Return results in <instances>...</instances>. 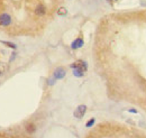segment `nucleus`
Wrapping results in <instances>:
<instances>
[{
    "label": "nucleus",
    "instance_id": "f257e3e1",
    "mask_svg": "<svg viewBox=\"0 0 146 138\" xmlns=\"http://www.w3.org/2000/svg\"><path fill=\"white\" fill-rule=\"evenodd\" d=\"M13 23V18L9 14L2 13L0 14V27H9Z\"/></svg>",
    "mask_w": 146,
    "mask_h": 138
},
{
    "label": "nucleus",
    "instance_id": "f03ea898",
    "mask_svg": "<svg viewBox=\"0 0 146 138\" xmlns=\"http://www.w3.org/2000/svg\"><path fill=\"white\" fill-rule=\"evenodd\" d=\"M86 112H87V105H84V104H80V105H78L76 109L74 110L73 116H74V118H76V119H81V118L84 117Z\"/></svg>",
    "mask_w": 146,
    "mask_h": 138
},
{
    "label": "nucleus",
    "instance_id": "7ed1b4c3",
    "mask_svg": "<svg viewBox=\"0 0 146 138\" xmlns=\"http://www.w3.org/2000/svg\"><path fill=\"white\" fill-rule=\"evenodd\" d=\"M46 11H47V9H46V6L43 3V2H39V3H37L36 7H35V9H34V13H35V15L38 16V17H43L45 14H46Z\"/></svg>",
    "mask_w": 146,
    "mask_h": 138
},
{
    "label": "nucleus",
    "instance_id": "20e7f679",
    "mask_svg": "<svg viewBox=\"0 0 146 138\" xmlns=\"http://www.w3.org/2000/svg\"><path fill=\"white\" fill-rule=\"evenodd\" d=\"M65 75H66V71L63 69L62 66L56 68L54 70V72H53V78H54L55 80H62Z\"/></svg>",
    "mask_w": 146,
    "mask_h": 138
},
{
    "label": "nucleus",
    "instance_id": "39448f33",
    "mask_svg": "<svg viewBox=\"0 0 146 138\" xmlns=\"http://www.w3.org/2000/svg\"><path fill=\"white\" fill-rule=\"evenodd\" d=\"M71 69H80V70H83V71H86L87 72V70H88V65H87V63L84 62V61H82V60H78L76 62H74L71 64Z\"/></svg>",
    "mask_w": 146,
    "mask_h": 138
},
{
    "label": "nucleus",
    "instance_id": "423d86ee",
    "mask_svg": "<svg viewBox=\"0 0 146 138\" xmlns=\"http://www.w3.org/2000/svg\"><path fill=\"white\" fill-rule=\"evenodd\" d=\"M83 44H84L83 39H82L81 37H78L76 39H74V40L72 42V44H71V48H72V50H78V48H81V47L83 46Z\"/></svg>",
    "mask_w": 146,
    "mask_h": 138
},
{
    "label": "nucleus",
    "instance_id": "0eeeda50",
    "mask_svg": "<svg viewBox=\"0 0 146 138\" xmlns=\"http://www.w3.org/2000/svg\"><path fill=\"white\" fill-rule=\"evenodd\" d=\"M8 70H9V66H8L7 63L0 62V78L5 76V75L8 73Z\"/></svg>",
    "mask_w": 146,
    "mask_h": 138
},
{
    "label": "nucleus",
    "instance_id": "6e6552de",
    "mask_svg": "<svg viewBox=\"0 0 146 138\" xmlns=\"http://www.w3.org/2000/svg\"><path fill=\"white\" fill-rule=\"evenodd\" d=\"M25 128H26V131H27L28 134H34V133L36 131V127H35V125L32 123V122H31V123H27Z\"/></svg>",
    "mask_w": 146,
    "mask_h": 138
},
{
    "label": "nucleus",
    "instance_id": "1a4fd4ad",
    "mask_svg": "<svg viewBox=\"0 0 146 138\" xmlns=\"http://www.w3.org/2000/svg\"><path fill=\"white\" fill-rule=\"evenodd\" d=\"M84 74H86V71H83V70H80V69L73 70V75L76 76V78H82V76H84Z\"/></svg>",
    "mask_w": 146,
    "mask_h": 138
},
{
    "label": "nucleus",
    "instance_id": "9d476101",
    "mask_svg": "<svg viewBox=\"0 0 146 138\" xmlns=\"http://www.w3.org/2000/svg\"><path fill=\"white\" fill-rule=\"evenodd\" d=\"M1 43H2L3 45H6L7 47H9V48H13V50H16V48H17L16 44H14V43H11V42H6V40H1Z\"/></svg>",
    "mask_w": 146,
    "mask_h": 138
},
{
    "label": "nucleus",
    "instance_id": "9b49d317",
    "mask_svg": "<svg viewBox=\"0 0 146 138\" xmlns=\"http://www.w3.org/2000/svg\"><path fill=\"white\" fill-rule=\"evenodd\" d=\"M66 14H68L66 8H64V7L58 8V10H57V15H58V16H66Z\"/></svg>",
    "mask_w": 146,
    "mask_h": 138
},
{
    "label": "nucleus",
    "instance_id": "f8f14e48",
    "mask_svg": "<svg viewBox=\"0 0 146 138\" xmlns=\"http://www.w3.org/2000/svg\"><path fill=\"white\" fill-rule=\"evenodd\" d=\"M94 122H96V119H94V118H91L90 120H89L88 122H87V123H86V127L90 128V127H92V126L94 125Z\"/></svg>",
    "mask_w": 146,
    "mask_h": 138
},
{
    "label": "nucleus",
    "instance_id": "ddd939ff",
    "mask_svg": "<svg viewBox=\"0 0 146 138\" xmlns=\"http://www.w3.org/2000/svg\"><path fill=\"white\" fill-rule=\"evenodd\" d=\"M129 112H134V113H137L138 111H137V110H135V109H129Z\"/></svg>",
    "mask_w": 146,
    "mask_h": 138
}]
</instances>
